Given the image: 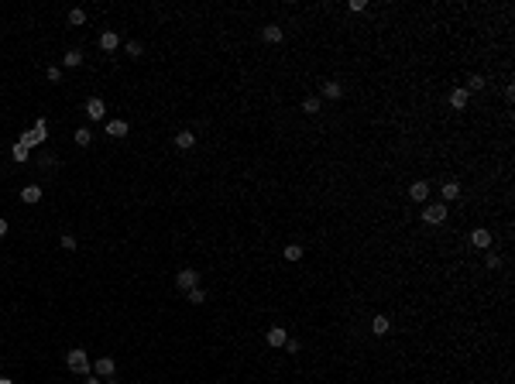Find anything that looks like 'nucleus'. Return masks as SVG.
Instances as JSON below:
<instances>
[{
    "instance_id": "obj_1",
    "label": "nucleus",
    "mask_w": 515,
    "mask_h": 384,
    "mask_svg": "<svg viewBox=\"0 0 515 384\" xmlns=\"http://www.w3.org/2000/svg\"><path fill=\"white\" fill-rule=\"evenodd\" d=\"M65 367H69L72 374H90V370H93V360L86 357L83 346H72V350L65 353Z\"/></svg>"
},
{
    "instance_id": "obj_2",
    "label": "nucleus",
    "mask_w": 515,
    "mask_h": 384,
    "mask_svg": "<svg viewBox=\"0 0 515 384\" xmlns=\"http://www.w3.org/2000/svg\"><path fill=\"white\" fill-rule=\"evenodd\" d=\"M45 137H48V124H45V120H38L31 131H24V134H21V144H24V148H38V144H45Z\"/></svg>"
},
{
    "instance_id": "obj_3",
    "label": "nucleus",
    "mask_w": 515,
    "mask_h": 384,
    "mask_svg": "<svg viewBox=\"0 0 515 384\" xmlns=\"http://www.w3.org/2000/svg\"><path fill=\"white\" fill-rule=\"evenodd\" d=\"M447 220V206L443 203H429L426 210H422V223H429V227H439Z\"/></svg>"
},
{
    "instance_id": "obj_4",
    "label": "nucleus",
    "mask_w": 515,
    "mask_h": 384,
    "mask_svg": "<svg viewBox=\"0 0 515 384\" xmlns=\"http://www.w3.org/2000/svg\"><path fill=\"white\" fill-rule=\"evenodd\" d=\"M175 285H179V292H189V288H199V271L182 268L179 274H175Z\"/></svg>"
},
{
    "instance_id": "obj_5",
    "label": "nucleus",
    "mask_w": 515,
    "mask_h": 384,
    "mask_svg": "<svg viewBox=\"0 0 515 384\" xmlns=\"http://www.w3.org/2000/svg\"><path fill=\"white\" fill-rule=\"evenodd\" d=\"M93 370H96L100 381H103V377H114V370H117L114 357H100V360H93Z\"/></svg>"
},
{
    "instance_id": "obj_6",
    "label": "nucleus",
    "mask_w": 515,
    "mask_h": 384,
    "mask_svg": "<svg viewBox=\"0 0 515 384\" xmlns=\"http://www.w3.org/2000/svg\"><path fill=\"white\" fill-rule=\"evenodd\" d=\"M86 117H90V120H103V117H107V107H103L100 96H90V100H86Z\"/></svg>"
},
{
    "instance_id": "obj_7",
    "label": "nucleus",
    "mask_w": 515,
    "mask_h": 384,
    "mask_svg": "<svg viewBox=\"0 0 515 384\" xmlns=\"http://www.w3.org/2000/svg\"><path fill=\"white\" fill-rule=\"evenodd\" d=\"M100 48H103V52H117V48H120V35H117V31H103V35H100Z\"/></svg>"
},
{
    "instance_id": "obj_8",
    "label": "nucleus",
    "mask_w": 515,
    "mask_h": 384,
    "mask_svg": "<svg viewBox=\"0 0 515 384\" xmlns=\"http://www.w3.org/2000/svg\"><path fill=\"white\" fill-rule=\"evenodd\" d=\"M265 340H268V346H285V340H288V333L282 326H271L265 333Z\"/></svg>"
},
{
    "instance_id": "obj_9",
    "label": "nucleus",
    "mask_w": 515,
    "mask_h": 384,
    "mask_svg": "<svg viewBox=\"0 0 515 384\" xmlns=\"http://www.w3.org/2000/svg\"><path fill=\"white\" fill-rule=\"evenodd\" d=\"M127 120H107V137H127Z\"/></svg>"
},
{
    "instance_id": "obj_10",
    "label": "nucleus",
    "mask_w": 515,
    "mask_h": 384,
    "mask_svg": "<svg viewBox=\"0 0 515 384\" xmlns=\"http://www.w3.org/2000/svg\"><path fill=\"white\" fill-rule=\"evenodd\" d=\"M261 38H265V41H271V45H278V41L285 38V31H282L278 24H265V31H261Z\"/></svg>"
},
{
    "instance_id": "obj_11",
    "label": "nucleus",
    "mask_w": 515,
    "mask_h": 384,
    "mask_svg": "<svg viewBox=\"0 0 515 384\" xmlns=\"http://www.w3.org/2000/svg\"><path fill=\"white\" fill-rule=\"evenodd\" d=\"M41 199V185H24L21 189V203H28V206H35Z\"/></svg>"
},
{
    "instance_id": "obj_12",
    "label": "nucleus",
    "mask_w": 515,
    "mask_h": 384,
    "mask_svg": "<svg viewBox=\"0 0 515 384\" xmlns=\"http://www.w3.org/2000/svg\"><path fill=\"white\" fill-rule=\"evenodd\" d=\"M409 196H412V203H426V199H429V185H426V182H412Z\"/></svg>"
},
{
    "instance_id": "obj_13",
    "label": "nucleus",
    "mask_w": 515,
    "mask_h": 384,
    "mask_svg": "<svg viewBox=\"0 0 515 384\" xmlns=\"http://www.w3.org/2000/svg\"><path fill=\"white\" fill-rule=\"evenodd\" d=\"M320 93H323L326 100H340V96H343V86L330 79V82H323V86H320Z\"/></svg>"
},
{
    "instance_id": "obj_14",
    "label": "nucleus",
    "mask_w": 515,
    "mask_h": 384,
    "mask_svg": "<svg viewBox=\"0 0 515 384\" xmlns=\"http://www.w3.org/2000/svg\"><path fill=\"white\" fill-rule=\"evenodd\" d=\"M62 65H65V69H76V65H83V52H79V48H69V52L62 55Z\"/></svg>"
},
{
    "instance_id": "obj_15",
    "label": "nucleus",
    "mask_w": 515,
    "mask_h": 384,
    "mask_svg": "<svg viewBox=\"0 0 515 384\" xmlns=\"http://www.w3.org/2000/svg\"><path fill=\"white\" fill-rule=\"evenodd\" d=\"M467 96H471V93H467L464 86L454 89V93H450V107H454V110H464V107H467Z\"/></svg>"
},
{
    "instance_id": "obj_16",
    "label": "nucleus",
    "mask_w": 515,
    "mask_h": 384,
    "mask_svg": "<svg viewBox=\"0 0 515 384\" xmlns=\"http://www.w3.org/2000/svg\"><path fill=\"white\" fill-rule=\"evenodd\" d=\"M388 329H392V323H388V316H375V319H371V333H375V336H385Z\"/></svg>"
},
{
    "instance_id": "obj_17",
    "label": "nucleus",
    "mask_w": 515,
    "mask_h": 384,
    "mask_svg": "<svg viewBox=\"0 0 515 384\" xmlns=\"http://www.w3.org/2000/svg\"><path fill=\"white\" fill-rule=\"evenodd\" d=\"M471 244H474V247H491V233H488L484 227H481V230H474V233H471Z\"/></svg>"
},
{
    "instance_id": "obj_18",
    "label": "nucleus",
    "mask_w": 515,
    "mask_h": 384,
    "mask_svg": "<svg viewBox=\"0 0 515 384\" xmlns=\"http://www.w3.org/2000/svg\"><path fill=\"white\" fill-rule=\"evenodd\" d=\"M192 144H196V137H192V131H179V134H175V148H182V151H189Z\"/></svg>"
},
{
    "instance_id": "obj_19",
    "label": "nucleus",
    "mask_w": 515,
    "mask_h": 384,
    "mask_svg": "<svg viewBox=\"0 0 515 384\" xmlns=\"http://www.w3.org/2000/svg\"><path fill=\"white\" fill-rule=\"evenodd\" d=\"M439 196H443L447 203H454V199H460V185H457V182H447V185L439 189Z\"/></svg>"
},
{
    "instance_id": "obj_20",
    "label": "nucleus",
    "mask_w": 515,
    "mask_h": 384,
    "mask_svg": "<svg viewBox=\"0 0 515 384\" xmlns=\"http://www.w3.org/2000/svg\"><path fill=\"white\" fill-rule=\"evenodd\" d=\"M320 107H323V103H320V96H306V100H303V114H309V117L320 114Z\"/></svg>"
},
{
    "instance_id": "obj_21",
    "label": "nucleus",
    "mask_w": 515,
    "mask_h": 384,
    "mask_svg": "<svg viewBox=\"0 0 515 384\" xmlns=\"http://www.w3.org/2000/svg\"><path fill=\"white\" fill-rule=\"evenodd\" d=\"M72 141H76L79 148H86V144H90V141H93V134H90V127H79L76 134H72Z\"/></svg>"
},
{
    "instance_id": "obj_22",
    "label": "nucleus",
    "mask_w": 515,
    "mask_h": 384,
    "mask_svg": "<svg viewBox=\"0 0 515 384\" xmlns=\"http://www.w3.org/2000/svg\"><path fill=\"white\" fill-rule=\"evenodd\" d=\"M69 24H72V28L86 24V11H83V7H72V11H69Z\"/></svg>"
},
{
    "instance_id": "obj_23",
    "label": "nucleus",
    "mask_w": 515,
    "mask_h": 384,
    "mask_svg": "<svg viewBox=\"0 0 515 384\" xmlns=\"http://www.w3.org/2000/svg\"><path fill=\"white\" fill-rule=\"evenodd\" d=\"M186 299H189L192 306H203V302H206V292H203V288H189V292H186Z\"/></svg>"
},
{
    "instance_id": "obj_24",
    "label": "nucleus",
    "mask_w": 515,
    "mask_h": 384,
    "mask_svg": "<svg viewBox=\"0 0 515 384\" xmlns=\"http://www.w3.org/2000/svg\"><path fill=\"white\" fill-rule=\"evenodd\" d=\"M464 89H467V93H474V89H484V76H477V72H474V76H467V86H464Z\"/></svg>"
},
{
    "instance_id": "obj_25",
    "label": "nucleus",
    "mask_w": 515,
    "mask_h": 384,
    "mask_svg": "<svg viewBox=\"0 0 515 384\" xmlns=\"http://www.w3.org/2000/svg\"><path fill=\"white\" fill-rule=\"evenodd\" d=\"M285 261H303V247H299V244H288V247H285Z\"/></svg>"
},
{
    "instance_id": "obj_26",
    "label": "nucleus",
    "mask_w": 515,
    "mask_h": 384,
    "mask_svg": "<svg viewBox=\"0 0 515 384\" xmlns=\"http://www.w3.org/2000/svg\"><path fill=\"white\" fill-rule=\"evenodd\" d=\"M58 247H62V250H76L79 244H76V237H72V233H62V240H58Z\"/></svg>"
},
{
    "instance_id": "obj_27",
    "label": "nucleus",
    "mask_w": 515,
    "mask_h": 384,
    "mask_svg": "<svg viewBox=\"0 0 515 384\" xmlns=\"http://www.w3.org/2000/svg\"><path fill=\"white\" fill-rule=\"evenodd\" d=\"M124 48H127V55H131V58H141V55H144V48H141V41H127Z\"/></svg>"
},
{
    "instance_id": "obj_28",
    "label": "nucleus",
    "mask_w": 515,
    "mask_h": 384,
    "mask_svg": "<svg viewBox=\"0 0 515 384\" xmlns=\"http://www.w3.org/2000/svg\"><path fill=\"white\" fill-rule=\"evenodd\" d=\"M28 151H31V148H24V144H21V141H18V144H14V151H11V154H14V161H28Z\"/></svg>"
},
{
    "instance_id": "obj_29",
    "label": "nucleus",
    "mask_w": 515,
    "mask_h": 384,
    "mask_svg": "<svg viewBox=\"0 0 515 384\" xmlns=\"http://www.w3.org/2000/svg\"><path fill=\"white\" fill-rule=\"evenodd\" d=\"M484 261H488V268H491V271H498V268H501V257H498L495 250H488V257H484Z\"/></svg>"
},
{
    "instance_id": "obj_30",
    "label": "nucleus",
    "mask_w": 515,
    "mask_h": 384,
    "mask_svg": "<svg viewBox=\"0 0 515 384\" xmlns=\"http://www.w3.org/2000/svg\"><path fill=\"white\" fill-rule=\"evenodd\" d=\"M45 76H48V82H62V69H58V65H48Z\"/></svg>"
},
{
    "instance_id": "obj_31",
    "label": "nucleus",
    "mask_w": 515,
    "mask_h": 384,
    "mask_svg": "<svg viewBox=\"0 0 515 384\" xmlns=\"http://www.w3.org/2000/svg\"><path fill=\"white\" fill-rule=\"evenodd\" d=\"M299 346H303L299 340H285V350H288V353H299Z\"/></svg>"
},
{
    "instance_id": "obj_32",
    "label": "nucleus",
    "mask_w": 515,
    "mask_h": 384,
    "mask_svg": "<svg viewBox=\"0 0 515 384\" xmlns=\"http://www.w3.org/2000/svg\"><path fill=\"white\" fill-rule=\"evenodd\" d=\"M7 230H11V227H7V220H0V237H7Z\"/></svg>"
},
{
    "instance_id": "obj_33",
    "label": "nucleus",
    "mask_w": 515,
    "mask_h": 384,
    "mask_svg": "<svg viewBox=\"0 0 515 384\" xmlns=\"http://www.w3.org/2000/svg\"><path fill=\"white\" fill-rule=\"evenodd\" d=\"M86 384H103V381H100V377H86Z\"/></svg>"
},
{
    "instance_id": "obj_34",
    "label": "nucleus",
    "mask_w": 515,
    "mask_h": 384,
    "mask_svg": "<svg viewBox=\"0 0 515 384\" xmlns=\"http://www.w3.org/2000/svg\"><path fill=\"white\" fill-rule=\"evenodd\" d=\"M0 384H14V381H11V377H0Z\"/></svg>"
}]
</instances>
